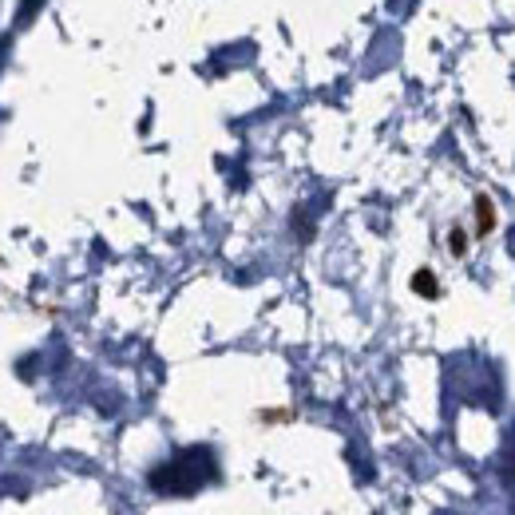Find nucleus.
Instances as JSON below:
<instances>
[{
    "mask_svg": "<svg viewBox=\"0 0 515 515\" xmlns=\"http://www.w3.org/2000/svg\"><path fill=\"white\" fill-rule=\"evenodd\" d=\"M496 230V203L488 195H476V238H488Z\"/></svg>",
    "mask_w": 515,
    "mask_h": 515,
    "instance_id": "f257e3e1",
    "label": "nucleus"
},
{
    "mask_svg": "<svg viewBox=\"0 0 515 515\" xmlns=\"http://www.w3.org/2000/svg\"><path fill=\"white\" fill-rule=\"evenodd\" d=\"M412 294H416V298H428V302H432V298H440V282H436V274H432V270H416V274H412Z\"/></svg>",
    "mask_w": 515,
    "mask_h": 515,
    "instance_id": "f03ea898",
    "label": "nucleus"
},
{
    "mask_svg": "<svg viewBox=\"0 0 515 515\" xmlns=\"http://www.w3.org/2000/svg\"><path fill=\"white\" fill-rule=\"evenodd\" d=\"M294 420V412L290 409H262L258 412V424H290Z\"/></svg>",
    "mask_w": 515,
    "mask_h": 515,
    "instance_id": "7ed1b4c3",
    "label": "nucleus"
},
{
    "mask_svg": "<svg viewBox=\"0 0 515 515\" xmlns=\"http://www.w3.org/2000/svg\"><path fill=\"white\" fill-rule=\"evenodd\" d=\"M448 250H452V258H460V254L468 250V234H464L460 226H452V234H448Z\"/></svg>",
    "mask_w": 515,
    "mask_h": 515,
    "instance_id": "20e7f679",
    "label": "nucleus"
}]
</instances>
